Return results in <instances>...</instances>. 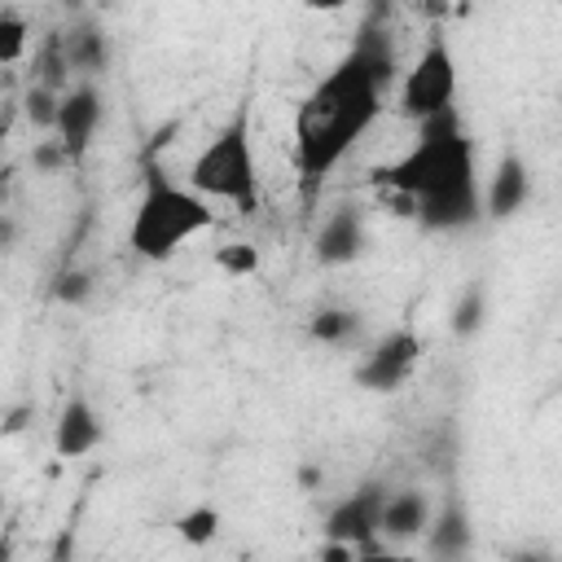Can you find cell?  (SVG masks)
Here are the masks:
<instances>
[{
  "label": "cell",
  "mask_w": 562,
  "mask_h": 562,
  "mask_svg": "<svg viewBox=\"0 0 562 562\" xmlns=\"http://www.w3.org/2000/svg\"><path fill=\"white\" fill-rule=\"evenodd\" d=\"M369 180L382 193L413 198L417 224L426 233H457V228H470L483 215L474 140L461 132L457 110L417 123V140L400 158L373 167Z\"/></svg>",
  "instance_id": "6da1fadb"
},
{
  "label": "cell",
  "mask_w": 562,
  "mask_h": 562,
  "mask_svg": "<svg viewBox=\"0 0 562 562\" xmlns=\"http://www.w3.org/2000/svg\"><path fill=\"white\" fill-rule=\"evenodd\" d=\"M386 83L373 75L360 48H351L303 101L294 114V167L303 193L321 189V180L347 158V149L373 127L382 114Z\"/></svg>",
  "instance_id": "7a4b0ae2"
},
{
  "label": "cell",
  "mask_w": 562,
  "mask_h": 562,
  "mask_svg": "<svg viewBox=\"0 0 562 562\" xmlns=\"http://www.w3.org/2000/svg\"><path fill=\"white\" fill-rule=\"evenodd\" d=\"M140 180H145V189L132 211L127 246H132V255H140L149 263H167L189 237L206 233L215 224V215L198 189H184L167 176V167L158 162L154 149L140 158Z\"/></svg>",
  "instance_id": "3957f363"
},
{
  "label": "cell",
  "mask_w": 562,
  "mask_h": 562,
  "mask_svg": "<svg viewBox=\"0 0 562 562\" xmlns=\"http://www.w3.org/2000/svg\"><path fill=\"white\" fill-rule=\"evenodd\" d=\"M189 189H198L202 198H220V202H233L241 211H255V202H259V167H255L250 110L246 105L215 132V140L202 145V154L189 167Z\"/></svg>",
  "instance_id": "277c9868"
},
{
  "label": "cell",
  "mask_w": 562,
  "mask_h": 562,
  "mask_svg": "<svg viewBox=\"0 0 562 562\" xmlns=\"http://www.w3.org/2000/svg\"><path fill=\"white\" fill-rule=\"evenodd\" d=\"M452 101H457V57L443 35H430V44L400 79V114L408 123H426L435 114L457 110Z\"/></svg>",
  "instance_id": "5b68a950"
},
{
  "label": "cell",
  "mask_w": 562,
  "mask_h": 562,
  "mask_svg": "<svg viewBox=\"0 0 562 562\" xmlns=\"http://www.w3.org/2000/svg\"><path fill=\"white\" fill-rule=\"evenodd\" d=\"M386 487L382 483H360L351 496H342L329 514H325V527H321V536H329V540H347V544H356V558H373V553H382V544H378V527H382V505H386Z\"/></svg>",
  "instance_id": "8992f818"
},
{
  "label": "cell",
  "mask_w": 562,
  "mask_h": 562,
  "mask_svg": "<svg viewBox=\"0 0 562 562\" xmlns=\"http://www.w3.org/2000/svg\"><path fill=\"white\" fill-rule=\"evenodd\" d=\"M417 360H422V338H417L408 325H400V329H391L386 338H378V342L364 351V360L356 364L351 378H356L360 391L391 395V391H400V386L413 378Z\"/></svg>",
  "instance_id": "52a82bcc"
},
{
  "label": "cell",
  "mask_w": 562,
  "mask_h": 562,
  "mask_svg": "<svg viewBox=\"0 0 562 562\" xmlns=\"http://www.w3.org/2000/svg\"><path fill=\"white\" fill-rule=\"evenodd\" d=\"M101 123V92L97 83H75L61 92V114H57V140L66 145L70 162H79L92 145V132Z\"/></svg>",
  "instance_id": "ba28073f"
},
{
  "label": "cell",
  "mask_w": 562,
  "mask_h": 562,
  "mask_svg": "<svg viewBox=\"0 0 562 562\" xmlns=\"http://www.w3.org/2000/svg\"><path fill=\"white\" fill-rule=\"evenodd\" d=\"M531 198V167L522 154H501V162L492 167L487 176V189H483V215L492 220H514Z\"/></svg>",
  "instance_id": "9c48e42d"
},
{
  "label": "cell",
  "mask_w": 562,
  "mask_h": 562,
  "mask_svg": "<svg viewBox=\"0 0 562 562\" xmlns=\"http://www.w3.org/2000/svg\"><path fill=\"white\" fill-rule=\"evenodd\" d=\"M364 246H369L364 215H360L356 206H338V211L321 224L312 255H316V263H325V268H342V263H356V259L364 255Z\"/></svg>",
  "instance_id": "30bf717a"
},
{
  "label": "cell",
  "mask_w": 562,
  "mask_h": 562,
  "mask_svg": "<svg viewBox=\"0 0 562 562\" xmlns=\"http://www.w3.org/2000/svg\"><path fill=\"white\" fill-rule=\"evenodd\" d=\"M101 443V417L83 395H70L57 413V430H53V448L57 457H88Z\"/></svg>",
  "instance_id": "8fae6325"
},
{
  "label": "cell",
  "mask_w": 562,
  "mask_h": 562,
  "mask_svg": "<svg viewBox=\"0 0 562 562\" xmlns=\"http://www.w3.org/2000/svg\"><path fill=\"white\" fill-rule=\"evenodd\" d=\"M430 518H435L430 496H426L422 487H400V492L386 496V505H382V527H378V531H382L386 540H417V536H426Z\"/></svg>",
  "instance_id": "7c38bea8"
},
{
  "label": "cell",
  "mask_w": 562,
  "mask_h": 562,
  "mask_svg": "<svg viewBox=\"0 0 562 562\" xmlns=\"http://www.w3.org/2000/svg\"><path fill=\"white\" fill-rule=\"evenodd\" d=\"M470 544H474L470 514H465V505L457 496H448L435 509L430 527H426V553H435V558H461V553H470Z\"/></svg>",
  "instance_id": "4fadbf2b"
},
{
  "label": "cell",
  "mask_w": 562,
  "mask_h": 562,
  "mask_svg": "<svg viewBox=\"0 0 562 562\" xmlns=\"http://www.w3.org/2000/svg\"><path fill=\"white\" fill-rule=\"evenodd\" d=\"M61 44H66V61L75 75H101L110 66V44L101 35L97 22H75L70 31H61Z\"/></svg>",
  "instance_id": "5bb4252c"
},
{
  "label": "cell",
  "mask_w": 562,
  "mask_h": 562,
  "mask_svg": "<svg viewBox=\"0 0 562 562\" xmlns=\"http://www.w3.org/2000/svg\"><path fill=\"white\" fill-rule=\"evenodd\" d=\"M307 334L316 342H329V347H342L360 334V312L356 307H316L312 321H307Z\"/></svg>",
  "instance_id": "9a60e30c"
},
{
  "label": "cell",
  "mask_w": 562,
  "mask_h": 562,
  "mask_svg": "<svg viewBox=\"0 0 562 562\" xmlns=\"http://www.w3.org/2000/svg\"><path fill=\"white\" fill-rule=\"evenodd\" d=\"M483 316H487V290L474 281V285H465V290L457 294V303H452V312H448V325H452L457 338H474V334L483 329Z\"/></svg>",
  "instance_id": "2e32d148"
},
{
  "label": "cell",
  "mask_w": 562,
  "mask_h": 562,
  "mask_svg": "<svg viewBox=\"0 0 562 562\" xmlns=\"http://www.w3.org/2000/svg\"><path fill=\"white\" fill-rule=\"evenodd\" d=\"M22 114L35 132H57V114H61V92L48 83H31L22 97Z\"/></svg>",
  "instance_id": "e0dca14e"
},
{
  "label": "cell",
  "mask_w": 562,
  "mask_h": 562,
  "mask_svg": "<svg viewBox=\"0 0 562 562\" xmlns=\"http://www.w3.org/2000/svg\"><path fill=\"white\" fill-rule=\"evenodd\" d=\"M211 263H215L224 277H237V281H241V277H255V272H259L263 255H259L255 241H224V246H215Z\"/></svg>",
  "instance_id": "ac0fdd59"
},
{
  "label": "cell",
  "mask_w": 562,
  "mask_h": 562,
  "mask_svg": "<svg viewBox=\"0 0 562 562\" xmlns=\"http://www.w3.org/2000/svg\"><path fill=\"white\" fill-rule=\"evenodd\" d=\"M176 536H180L184 544H193V549L211 544V540L220 536V509H215V505H193V509H184V514L176 518Z\"/></svg>",
  "instance_id": "d6986e66"
},
{
  "label": "cell",
  "mask_w": 562,
  "mask_h": 562,
  "mask_svg": "<svg viewBox=\"0 0 562 562\" xmlns=\"http://www.w3.org/2000/svg\"><path fill=\"white\" fill-rule=\"evenodd\" d=\"M26 44H31V26H26V18H18L13 9H0V66L22 61Z\"/></svg>",
  "instance_id": "ffe728a7"
},
{
  "label": "cell",
  "mask_w": 562,
  "mask_h": 562,
  "mask_svg": "<svg viewBox=\"0 0 562 562\" xmlns=\"http://www.w3.org/2000/svg\"><path fill=\"white\" fill-rule=\"evenodd\" d=\"M92 294V277L83 268H61L57 281H53V299L57 303H70V307H83Z\"/></svg>",
  "instance_id": "44dd1931"
},
{
  "label": "cell",
  "mask_w": 562,
  "mask_h": 562,
  "mask_svg": "<svg viewBox=\"0 0 562 562\" xmlns=\"http://www.w3.org/2000/svg\"><path fill=\"white\" fill-rule=\"evenodd\" d=\"M31 167H35L40 176H48V171L70 167V154H66L61 140H35V149H31Z\"/></svg>",
  "instance_id": "7402d4cb"
},
{
  "label": "cell",
  "mask_w": 562,
  "mask_h": 562,
  "mask_svg": "<svg viewBox=\"0 0 562 562\" xmlns=\"http://www.w3.org/2000/svg\"><path fill=\"white\" fill-rule=\"evenodd\" d=\"M26 422H31V404H18V408H9V413H4V435H18V430H26Z\"/></svg>",
  "instance_id": "603a6c76"
},
{
  "label": "cell",
  "mask_w": 562,
  "mask_h": 562,
  "mask_svg": "<svg viewBox=\"0 0 562 562\" xmlns=\"http://www.w3.org/2000/svg\"><path fill=\"white\" fill-rule=\"evenodd\" d=\"M321 479H325V474H321V465H312V461H307V465H299V487H303V492L321 487Z\"/></svg>",
  "instance_id": "cb8c5ba5"
},
{
  "label": "cell",
  "mask_w": 562,
  "mask_h": 562,
  "mask_svg": "<svg viewBox=\"0 0 562 562\" xmlns=\"http://www.w3.org/2000/svg\"><path fill=\"white\" fill-rule=\"evenodd\" d=\"M347 0H303V9H312V13H338Z\"/></svg>",
  "instance_id": "d4e9b609"
}]
</instances>
